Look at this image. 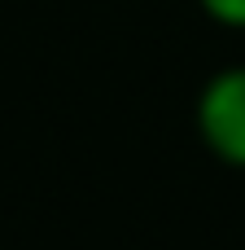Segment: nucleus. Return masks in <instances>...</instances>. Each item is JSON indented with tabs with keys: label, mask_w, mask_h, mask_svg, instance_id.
<instances>
[{
	"label": "nucleus",
	"mask_w": 245,
	"mask_h": 250,
	"mask_svg": "<svg viewBox=\"0 0 245 250\" xmlns=\"http://www.w3.org/2000/svg\"><path fill=\"white\" fill-rule=\"evenodd\" d=\"M202 132L228 163L245 167V70H228L206 88Z\"/></svg>",
	"instance_id": "f257e3e1"
},
{
	"label": "nucleus",
	"mask_w": 245,
	"mask_h": 250,
	"mask_svg": "<svg viewBox=\"0 0 245 250\" xmlns=\"http://www.w3.org/2000/svg\"><path fill=\"white\" fill-rule=\"evenodd\" d=\"M219 22H228V26H245V0H202Z\"/></svg>",
	"instance_id": "f03ea898"
}]
</instances>
